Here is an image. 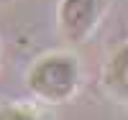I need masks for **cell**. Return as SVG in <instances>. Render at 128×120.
I'll use <instances>...</instances> for the list:
<instances>
[{
  "mask_svg": "<svg viewBox=\"0 0 128 120\" xmlns=\"http://www.w3.org/2000/svg\"><path fill=\"white\" fill-rule=\"evenodd\" d=\"M0 120H41L36 113L26 110V107H18V105H3L0 107Z\"/></svg>",
  "mask_w": 128,
  "mask_h": 120,
  "instance_id": "obj_4",
  "label": "cell"
},
{
  "mask_svg": "<svg viewBox=\"0 0 128 120\" xmlns=\"http://www.w3.org/2000/svg\"><path fill=\"white\" fill-rule=\"evenodd\" d=\"M28 90L44 102H67L77 92L80 64L72 54H46L28 69Z\"/></svg>",
  "mask_w": 128,
  "mask_h": 120,
  "instance_id": "obj_1",
  "label": "cell"
},
{
  "mask_svg": "<svg viewBox=\"0 0 128 120\" xmlns=\"http://www.w3.org/2000/svg\"><path fill=\"white\" fill-rule=\"evenodd\" d=\"M102 84L110 92V97H115L118 102L128 100V46H123L108 59L102 69Z\"/></svg>",
  "mask_w": 128,
  "mask_h": 120,
  "instance_id": "obj_3",
  "label": "cell"
},
{
  "mask_svg": "<svg viewBox=\"0 0 128 120\" xmlns=\"http://www.w3.org/2000/svg\"><path fill=\"white\" fill-rule=\"evenodd\" d=\"M105 10V0H59L56 20L62 36L72 43H82L95 28Z\"/></svg>",
  "mask_w": 128,
  "mask_h": 120,
  "instance_id": "obj_2",
  "label": "cell"
}]
</instances>
